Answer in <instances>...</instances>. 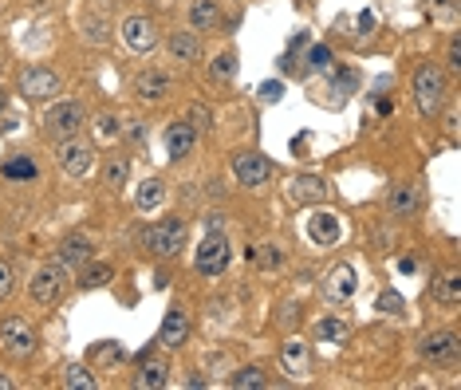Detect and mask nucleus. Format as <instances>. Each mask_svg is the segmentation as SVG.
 Segmentation results:
<instances>
[{
    "instance_id": "5",
    "label": "nucleus",
    "mask_w": 461,
    "mask_h": 390,
    "mask_svg": "<svg viewBox=\"0 0 461 390\" xmlns=\"http://www.w3.org/2000/svg\"><path fill=\"white\" fill-rule=\"evenodd\" d=\"M40 126H44V139H48V142L76 139V134H83V126H87V107H83V103H76V99H56V103H51V107L44 111Z\"/></svg>"
},
{
    "instance_id": "10",
    "label": "nucleus",
    "mask_w": 461,
    "mask_h": 390,
    "mask_svg": "<svg viewBox=\"0 0 461 390\" xmlns=\"http://www.w3.org/2000/svg\"><path fill=\"white\" fill-rule=\"evenodd\" d=\"M233 177H237V186L260 194V189H268V182H272V162L260 150H237L233 154Z\"/></svg>"
},
{
    "instance_id": "8",
    "label": "nucleus",
    "mask_w": 461,
    "mask_h": 390,
    "mask_svg": "<svg viewBox=\"0 0 461 390\" xmlns=\"http://www.w3.org/2000/svg\"><path fill=\"white\" fill-rule=\"evenodd\" d=\"M119 36H122V44H127L134 56H150V51L162 44L158 20H154L150 13H131V16H122Z\"/></svg>"
},
{
    "instance_id": "9",
    "label": "nucleus",
    "mask_w": 461,
    "mask_h": 390,
    "mask_svg": "<svg viewBox=\"0 0 461 390\" xmlns=\"http://www.w3.org/2000/svg\"><path fill=\"white\" fill-rule=\"evenodd\" d=\"M16 91L24 95V99H56L59 91H64V79H59L56 68H44V63H32V68H24L16 76Z\"/></svg>"
},
{
    "instance_id": "19",
    "label": "nucleus",
    "mask_w": 461,
    "mask_h": 390,
    "mask_svg": "<svg viewBox=\"0 0 461 390\" xmlns=\"http://www.w3.org/2000/svg\"><path fill=\"white\" fill-rule=\"evenodd\" d=\"M162 146H166V158H170V162H185L197 146V131L185 119H174L162 134Z\"/></svg>"
},
{
    "instance_id": "11",
    "label": "nucleus",
    "mask_w": 461,
    "mask_h": 390,
    "mask_svg": "<svg viewBox=\"0 0 461 390\" xmlns=\"http://www.w3.org/2000/svg\"><path fill=\"white\" fill-rule=\"evenodd\" d=\"M170 359H166L162 351H154V347H146V351L139 355V363H134V378L131 383L139 390H162L170 386Z\"/></svg>"
},
{
    "instance_id": "1",
    "label": "nucleus",
    "mask_w": 461,
    "mask_h": 390,
    "mask_svg": "<svg viewBox=\"0 0 461 390\" xmlns=\"http://www.w3.org/2000/svg\"><path fill=\"white\" fill-rule=\"evenodd\" d=\"M411 91H414V103H418V114L422 119H438V114L446 111V103H449V76H446V68H438L434 59H426V63H418L414 68V79H411Z\"/></svg>"
},
{
    "instance_id": "27",
    "label": "nucleus",
    "mask_w": 461,
    "mask_h": 390,
    "mask_svg": "<svg viewBox=\"0 0 461 390\" xmlns=\"http://www.w3.org/2000/svg\"><path fill=\"white\" fill-rule=\"evenodd\" d=\"M111 280H114V268L103 265V260H95V257H91L87 265H79V277H76V284L83 292H87V288H107Z\"/></svg>"
},
{
    "instance_id": "36",
    "label": "nucleus",
    "mask_w": 461,
    "mask_h": 390,
    "mask_svg": "<svg viewBox=\"0 0 461 390\" xmlns=\"http://www.w3.org/2000/svg\"><path fill=\"white\" fill-rule=\"evenodd\" d=\"M13 292H16V268L8 265L5 257H0V304L13 296Z\"/></svg>"
},
{
    "instance_id": "30",
    "label": "nucleus",
    "mask_w": 461,
    "mask_h": 390,
    "mask_svg": "<svg viewBox=\"0 0 461 390\" xmlns=\"http://www.w3.org/2000/svg\"><path fill=\"white\" fill-rule=\"evenodd\" d=\"M0 174H5L8 182H36L40 170H36V162L28 154H13L5 166H0Z\"/></svg>"
},
{
    "instance_id": "34",
    "label": "nucleus",
    "mask_w": 461,
    "mask_h": 390,
    "mask_svg": "<svg viewBox=\"0 0 461 390\" xmlns=\"http://www.w3.org/2000/svg\"><path fill=\"white\" fill-rule=\"evenodd\" d=\"M83 36L91 40V44H107V20H103L99 13H91V16H83Z\"/></svg>"
},
{
    "instance_id": "26",
    "label": "nucleus",
    "mask_w": 461,
    "mask_h": 390,
    "mask_svg": "<svg viewBox=\"0 0 461 390\" xmlns=\"http://www.w3.org/2000/svg\"><path fill=\"white\" fill-rule=\"evenodd\" d=\"M95 257V240L91 237H64V245H59V260L71 268V265H87V260Z\"/></svg>"
},
{
    "instance_id": "47",
    "label": "nucleus",
    "mask_w": 461,
    "mask_h": 390,
    "mask_svg": "<svg viewBox=\"0 0 461 390\" xmlns=\"http://www.w3.org/2000/svg\"><path fill=\"white\" fill-rule=\"evenodd\" d=\"M5 107H8V91L0 87V111H5Z\"/></svg>"
},
{
    "instance_id": "15",
    "label": "nucleus",
    "mask_w": 461,
    "mask_h": 390,
    "mask_svg": "<svg viewBox=\"0 0 461 390\" xmlns=\"http://www.w3.org/2000/svg\"><path fill=\"white\" fill-rule=\"evenodd\" d=\"M457 351H461L457 331H449V328L429 331V335H422V343H418V355H422L426 363H434V367H454Z\"/></svg>"
},
{
    "instance_id": "23",
    "label": "nucleus",
    "mask_w": 461,
    "mask_h": 390,
    "mask_svg": "<svg viewBox=\"0 0 461 390\" xmlns=\"http://www.w3.org/2000/svg\"><path fill=\"white\" fill-rule=\"evenodd\" d=\"M185 24H190V32H213L221 28V5L217 0H190V8H185Z\"/></svg>"
},
{
    "instance_id": "46",
    "label": "nucleus",
    "mask_w": 461,
    "mask_h": 390,
    "mask_svg": "<svg viewBox=\"0 0 461 390\" xmlns=\"http://www.w3.org/2000/svg\"><path fill=\"white\" fill-rule=\"evenodd\" d=\"M16 383H13V378H5V375H0V390H13Z\"/></svg>"
},
{
    "instance_id": "13",
    "label": "nucleus",
    "mask_w": 461,
    "mask_h": 390,
    "mask_svg": "<svg viewBox=\"0 0 461 390\" xmlns=\"http://www.w3.org/2000/svg\"><path fill=\"white\" fill-rule=\"evenodd\" d=\"M194 335V320H190V308L185 304H170L162 315V328H158V343L166 351H182Z\"/></svg>"
},
{
    "instance_id": "43",
    "label": "nucleus",
    "mask_w": 461,
    "mask_h": 390,
    "mask_svg": "<svg viewBox=\"0 0 461 390\" xmlns=\"http://www.w3.org/2000/svg\"><path fill=\"white\" fill-rule=\"evenodd\" d=\"M296 320H300V304H285L280 308V328H292Z\"/></svg>"
},
{
    "instance_id": "38",
    "label": "nucleus",
    "mask_w": 461,
    "mask_h": 390,
    "mask_svg": "<svg viewBox=\"0 0 461 390\" xmlns=\"http://www.w3.org/2000/svg\"><path fill=\"white\" fill-rule=\"evenodd\" d=\"M95 359H103V363H122V359H127V351H122V347L119 343H99L95 347Z\"/></svg>"
},
{
    "instance_id": "24",
    "label": "nucleus",
    "mask_w": 461,
    "mask_h": 390,
    "mask_svg": "<svg viewBox=\"0 0 461 390\" xmlns=\"http://www.w3.org/2000/svg\"><path fill=\"white\" fill-rule=\"evenodd\" d=\"M162 202H166L162 177H146V182H139V189H134V209H139V213H150V209H158Z\"/></svg>"
},
{
    "instance_id": "2",
    "label": "nucleus",
    "mask_w": 461,
    "mask_h": 390,
    "mask_svg": "<svg viewBox=\"0 0 461 390\" xmlns=\"http://www.w3.org/2000/svg\"><path fill=\"white\" fill-rule=\"evenodd\" d=\"M40 351V331L24 315H5L0 320V355L8 363H28Z\"/></svg>"
},
{
    "instance_id": "32",
    "label": "nucleus",
    "mask_w": 461,
    "mask_h": 390,
    "mask_svg": "<svg viewBox=\"0 0 461 390\" xmlns=\"http://www.w3.org/2000/svg\"><path fill=\"white\" fill-rule=\"evenodd\" d=\"M434 300L446 304V308H457V304H461V277H457V272H449V277H442L434 284Z\"/></svg>"
},
{
    "instance_id": "7",
    "label": "nucleus",
    "mask_w": 461,
    "mask_h": 390,
    "mask_svg": "<svg viewBox=\"0 0 461 390\" xmlns=\"http://www.w3.org/2000/svg\"><path fill=\"white\" fill-rule=\"evenodd\" d=\"M229 260H233V245H229V237L221 229H205L202 245L194 249V272L205 280H217L221 272L229 268Z\"/></svg>"
},
{
    "instance_id": "6",
    "label": "nucleus",
    "mask_w": 461,
    "mask_h": 390,
    "mask_svg": "<svg viewBox=\"0 0 461 390\" xmlns=\"http://www.w3.org/2000/svg\"><path fill=\"white\" fill-rule=\"evenodd\" d=\"M56 162H59V170H64L71 182H87V177L95 174V166H99V150H95V142L91 139L76 134V139L56 142Z\"/></svg>"
},
{
    "instance_id": "42",
    "label": "nucleus",
    "mask_w": 461,
    "mask_h": 390,
    "mask_svg": "<svg viewBox=\"0 0 461 390\" xmlns=\"http://www.w3.org/2000/svg\"><path fill=\"white\" fill-rule=\"evenodd\" d=\"M122 131H127V139L131 142H146V131H142V119H127V122H122Z\"/></svg>"
},
{
    "instance_id": "21",
    "label": "nucleus",
    "mask_w": 461,
    "mask_h": 390,
    "mask_svg": "<svg viewBox=\"0 0 461 390\" xmlns=\"http://www.w3.org/2000/svg\"><path fill=\"white\" fill-rule=\"evenodd\" d=\"M418 209H422V189L402 182V186H391V194H386V213L391 217H418Z\"/></svg>"
},
{
    "instance_id": "17",
    "label": "nucleus",
    "mask_w": 461,
    "mask_h": 390,
    "mask_svg": "<svg viewBox=\"0 0 461 390\" xmlns=\"http://www.w3.org/2000/svg\"><path fill=\"white\" fill-rule=\"evenodd\" d=\"M134 95H139V103H150V107H158V103H166L174 95V79L170 71L162 68H146L134 76Z\"/></svg>"
},
{
    "instance_id": "39",
    "label": "nucleus",
    "mask_w": 461,
    "mask_h": 390,
    "mask_svg": "<svg viewBox=\"0 0 461 390\" xmlns=\"http://www.w3.org/2000/svg\"><path fill=\"white\" fill-rule=\"evenodd\" d=\"M379 312H386V315H402V312H406V300L398 296V292H383V296H379Z\"/></svg>"
},
{
    "instance_id": "18",
    "label": "nucleus",
    "mask_w": 461,
    "mask_h": 390,
    "mask_svg": "<svg viewBox=\"0 0 461 390\" xmlns=\"http://www.w3.org/2000/svg\"><path fill=\"white\" fill-rule=\"evenodd\" d=\"M162 44H166V56L174 63H182V68H197L202 63V36L190 28H174Z\"/></svg>"
},
{
    "instance_id": "48",
    "label": "nucleus",
    "mask_w": 461,
    "mask_h": 390,
    "mask_svg": "<svg viewBox=\"0 0 461 390\" xmlns=\"http://www.w3.org/2000/svg\"><path fill=\"white\" fill-rule=\"evenodd\" d=\"M438 5H442V8H457L461 0H438Z\"/></svg>"
},
{
    "instance_id": "35",
    "label": "nucleus",
    "mask_w": 461,
    "mask_h": 390,
    "mask_svg": "<svg viewBox=\"0 0 461 390\" xmlns=\"http://www.w3.org/2000/svg\"><path fill=\"white\" fill-rule=\"evenodd\" d=\"M308 68L312 71H328L331 68V48L328 44H312L308 48Z\"/></svg>"
},
{
    "instance_id": "31",
    "label": "nucleus",
    "mask_w": 461,
    "mask_h": 390,
    "mask_svg": "<svg viewBox=\"0 0 461 390\" xmlns=\"http://www.w3.org/2000/svg\"><path fill=\"white\" fill-rule=\"evenodd\" d=\"M233 71H237V51L233 48L217 51V56L209 59V83H229L233 79Z\"/></svg>"
},
{
    "instance_id": "22",
    "label": "nucleus",
    "mask_w": 461,
    "mask_h": 390,
    "mask_svg": "<svg viewBox=\"0 0 461 390\" xmlns=\"http://www.w3.org/2000/svg\"><path fill=\"white\" fill-rule=\"evenodd\" d=\"M99 182H103V189H107V194H122V189H127V182H131V154H122V150L107 154Z\"/></svg>"
},
{
    "instance_id": "44",
    "label": "nucleus",
    "mask_w": 461,
    "mask_h": 390,
    "mask_svg": "<svg viewBox=\"0 0 461 390\" xmlns=\"http://www.w3.org/2000/svg\"><path fill=\"white\" fill-rule=\"evenodd\" d=\"M375 28H379V16H375V13H359V36H371Z\"/></svg>"
},
{
    "instance_id": "41",
    "label": "nucleus",
    "mask_w": 461,
    "mask_h": 390,
    "mask_svg": "<svg viewBox=\"0 0 461 390\" xmlns=\"http://www.w3.org/2000/svg\"><path fill=\"white\" fill-rule=\"evenodd\" d=\"M99 134H103V139H119V134H122V122L114 119V114H99Z\"/></svg>"
},
{
    "instance_id": "16",
    "label": "nucleus",
    "mask_w": 461,
    "mask_h": 390,
    "mask_svg": "<svg viewBox=\"0 0 461 390\" xmlns=\"http://www.w3.org/2000/svg\"><path fill=\"white\" fill-rule=\"evenodd\" d=\"M355 292H359V277H355V268L348 265V260L331 265L328 277H323V300H328L331 308H339V304H348Z\"/></svg>"
},
{
    "instance_id": "28",
    "label": "nucleus",
    "mask_w": 461,
    "mask_h": 390,
    "mask_svg": "<svg viewBox=\"0 0 461 390\" xmlns=\"http://www.w3.org/2000/svg\"><path fill=\"white\" fill-rule=\"evenodd\" d=\"M225 383L233 386V390H265L268 386V375H265V367L249 363V367H237V371H229Z\"/></svg>"
},
{
    "instance_id": "29",
    "label": "nucleus",
    "mask_w": 461,
    "mask_h": 390,
    "mask_svg": "<svg viewBox=\"0 0 461 390\" xmlns=\"http://www.w3.org/2000/svg\"><path fill=\"white\" fill-rule=\"evenodd\" d=\"M59 383H64L68 390H95L99 378H95V367H91V363H68Z\"/></svg>"
},
{
    "instance_id": "45",
    "label": "nucleus",
    "mask_w": 461,
    "mask_h": 390,
    "mask_svg": "<svg viewBox=\"0 0 461 390\" xmlns=\"http://www.w3.org/2000/svg\"><path fill=\"white\" fill-rule=\"evenodd\" d=\"M205 229H221V213H209L205 217Z\"/></svg>"
},
{
    "instance_id": "20",
    "label": "nucleus",
    "mask_w": 461,
    "mask_h": 390,
    "mask_svg": "<svg viewBox=\"0 0 461 390\" xmlns=\"http://www.w3.org/2000/svg\"><path fill=\"white\" fill-rule=\"evenodd\" d=\"M328 194H331V186L323 182L320 174H296L288 182V197L296 205H323L328 202Z\"/></svg>"
},
{
    "instance_id": "40",
    "label": "nucleus",
    "mask_w": 461,
    "mask_h": 390,
    "mask_svg": "<svg viewBox=\"0 0 461 390\" xmlns=\"http://www.w3.org/2000/svg\"><path fill=\"white\" fill-rule=\"evenodd\" d=\"M446 68L454 71H461V36H449V44H446Z\"/></svg>"
},
{
    "instance_id": "33",
    "label": "nucleus",
    "mask_w": 461,
    "mask_h": 390,
    "mask_svg": "<svg viewBox=\"0 0 461 390\" xmlns=\"http://www.w3.org/2000/svg\"><path fill=\"white\" fill-rule=\"evenodd\" d=\"M182 119L190 122L197 134H202V131H213V111H209L205 103H190V107H185V114H182Z\"/></svg>"
},
{
    "instance_id": "37",
    "label": "nucleus",
    "mask_w": 461,
    "mask_h": 390,
    "mask_svg": "<svg viewBox=\"0 0 461 390\" xmlns=\"http://www.w3.org/2000/svg\"><path fill=\"white\" fill-rule=\"evenodd\" d=\"M257 99H260V103H280V99H285V83H280V79L260 83V87H257Z\"/></svg>"
},
{
    "instance_id": "4",
    "label": "nucleus",
    "mask_w": 461,
    "mask_h": 390,
    "mask_svg": "<svg viewBox=\"0 0 461 390\" xmlns=\"http://www.w3.org/2000/svg\"><path fill=\"white\" fill-rule=\"evenodd\" d=\"M68 288H71V272L64 260H48V265H40L32 272V280H28V296H32V304H40V308L64 304Z\"/></svg>"
},
{
    "instance_id": "14",
    "label": "nucleus",
    "mask_w": 461,
    "mask_h": 390,
    "mask_svg": "<svg viewBox=\"0 0 461 390\" xmlns=\"http://www.w3.org/2000/svg\"><path fill=\"white\" fill-rule=\"evenodd\" d=\"M276 359H280V371H285L292 383H308L312 378V347H308V340H300V335H288V340L280 343Z\"/></svg>"
},
{
    "instance_id": "25",
    "label": "nucleus",
    "mask_w": 461,
    "mask_h": 390,
    "mask_svg": "<svg viewBox=\"0 0 461 390\" xmlns=\"http://www.w3.org/2000/svg\"><path fill=\"white\" fill-rule=\"evenodd\" d=\"M312 335H316V343H348L351 340V323L339 320V315H323V320H316Z\"/></svg>"
},
{
    "instance_id": "3",
    "label": "nucleus",
    "mask_w": 461,
    "mask_h": 390,
    "mask_svg": "<svg viewBox=\"0 0 461 390\" xmlns=\"http://www.w3.org/2000/svg\"><path fill=\"white\" fill-rule=\"evenodd\" d=\"M185 245H190V225H185L182 217L154 221V225L142 233V249L150 252L154 260H174Z\"/></svg>"
},
{
    "instance_id": "12",
    "label": "nucleus",
    "mask_w": 461,
    "mask_h": 390,
    "mask_svg": "<svg viewBox=\"0 0 461 390\" xmlns=\"http://www.w3.org/2000/svg\"><path fill=\"white\" fill-rule=\"evenodd\" d=\"M303 233L316 249H331L343 240V217L335 213V209H312L308 217H303Z\"/></svg>"
}]
</instances>
